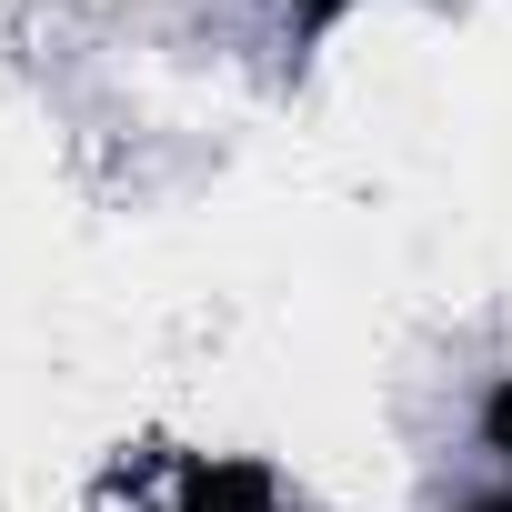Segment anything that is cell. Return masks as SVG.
Instances as JSON below:
<instances>
[{
    "label": "cell",
    "mask_w": 512,
    "mask_h": 512,
    "mask_svg": "<svg viewBox=\"0 0 512 512\" xmlns=\"http://www.w3.org/2000/svg\"><path fill=\"white\" fill-rule=\"evenodd\" d=\"M292 11H302V21H342V11H352V0H292Z\"/></svg>",
    "instance_id": "2"
},
{
    "label": "cell",
    "mask_w": 512,
    "mask_h": 512,
    "mask_svg": "<svg viewBox=\"0 0 512 512\" xmlns=\"http://www.w3.org/2000/svg\"><path fill=\"white\" fill-rule=\"evenodd\" d=\"M472 512H512V492H492V502H472Z\"/></svg>",
    "instance_id": "3"
},
{
    "label": "cell",
    "mask_w": 512,
    "mask_h": 512,
    "mask_svg": "<svg viewBox=\"0 0 512 512\" xmlns=\"http://www.w3.org/2000/svg\"><path fill=\"white\" fill-rule=\"evenodd\" d=\"M482 442H492V452H502V462H512V382H502V392H492V402H482Z\"/></svg>",
    "instance_id": "1"
}]
</instances>
